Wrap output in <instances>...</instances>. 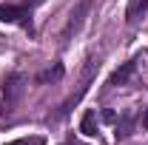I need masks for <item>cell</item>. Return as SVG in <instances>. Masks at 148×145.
<instances>
[{"mask_svg": "<svg viewBox=\"0 0 148 145\" xmlns=\"http://www.w3.org/2000/svg\"><path fill=\"white\" fill-rule=\"evenodd\" d=\"M23 94H26V77L20 71H12L6 77V83H3V100H0V114L3 117H9L12 111L17 108V103L23 100Z\"/></svg>", "mask_w": 148, "mask_h": 145, "instance_id": "1", "label": "cell"}, {"mask_svg": "<svg viewBox=\"0 0 148 145\" xmlns=\"http://www.w3.org/2000/svg\"><path fill=\"white\" fill-rule=\"evenodd\" d=\"M97 66H100L97 60H88V66H86V71H83V80H80V88H77L71 97H69V100L63 103V108H60V117H66V114H69V111H71L74 105L80 103V97H83V94L88 91V85H91V77H94V68H97Z\"/></svg>", "mask_w": 148, "mask_h": 145, "instance_id": "2", "label": "cell"}, {"mask_svg": "<svg viewBox=\"0 0 148 145\" xmlns=\"http://www.w3.org/2000/svg\"><path fill=\"white\" fill-rule=\"evenodd\" d=\"M0 23H20L23 29H32V14L29 9H20L12 3H0Z\"/></svg>", "mask_w": 148, "mask_h": 145, "instance_id": "3", "label": "cell"}, {"mask_svg": "<svg viewBox=\"0 0 148 145\" xmlns=\"http://www.w3.org/2000/svg\"><path fill=\"white\" fill-rule=\"evenodd\" d=\"M88 9H91V3H88V0H80V3L71 9V14H69V23H66V29H63V40H69L71 34H77V31H80V26H83V17L88 14Z\"/></svg>", "mask_w": 148, "mask_h": 145, "instance_id": "4", "label": "cell"}, {"mask_svg": "<svg viewBox=\"0 0 148 145\" xmlns=\"http://www.w3.org/2000/svg\"><path fill=\"white\" fill-rule=\"evenodd\" d=\"M137 71V60H131V63H125L123 68H117V71L111 74V80H108V85H123L125 80H128L131 74Z\"/></svg>", "mask_w": 148, "mask_h": 145, "instance_id": "5", "label": "cell"}, {"mask_svg": "<svg viewBox=\"0 0 148 145\" xmlns=\"http://www.w3.org/2000/svg\"><path fill=\"white\" fill-rule=\"evenodd\" d=\"M80 131H83L86 137H94V134H97V114H94V111H86V114H83Z\"/></svg>", "mask_w": 148, "mask_h": 145, "instance_id": "6", "label": "cell"}, {"mask_svg": "<svg viewBox=\"0 0 148 145\" xmlns=\"http://www.w3.org/2000/svg\"><path fill=\"white\" fill-rule=\"evenodd\" d=\"M148 9V0H131L128 6V23H134V20L140 17V12H145Z\"/></svg>", "mask_w": 148, "mask_h": 145, "instance_id": "7", "label": "cell"}, {"mask_svg": "<svg viewBox=\"0 0 148 145\" xmlns=\"http://www.w3.org/2000/svg\"><path fill=\"white\" fill-rule=\"evenodd\" d=\"M60 77H63V66L54 63V68H46V71L37 77V83H49V80H60Z\"/></svg>", "mask_w": 148, "mask_h": 145, "instance_id": "8", "label": "cell"}, {"mask_svg": "<svg viewBox=\"0 0 148 145\" xmlns=\"http://www.w3.org/2000/svg\"><path fill=\"white\" fill-rule=\"evenodd\" d=\"M131 134V117H123V122L117 125V137H128Z\"/></svg>", "mask_w": 148, "mask_h": 145, "instance_id": "9", "label": "cell"}, {"mask_svg": "<svg viewBox=\"0 0 148 145\" xmlns=\"http://www.w3.org/2000/svg\"><path fill=\"white\" fill-rule=\"evenodd\" d=\"M6 145H43V140H12Z\"/></svg>", "mask_w": 148, "mask_h": 145, "instance_id": "10", "label": "cell"}, {"mask_svg": "<svg viewBox=\"0 0 148 145\" xmlns=\"http://www.w3.org/2000/svg\"><path fill=\"white\" fill-rule=\"evenodd\" d=\"M143 128H148V108H145V114H143Z\"/></svg>", "mask_w": 148, "mask_h": 145, "instance_id": "11", "label": "cell"}, {"mask_svg": "<svg viewBox=\"0 0 148 145\" xmlns=\"http://www.w3.org/2000/svg\"><path fill=\"white\" fill-rule=\"evenodd\" d=\"M26 3H32V6H40V3H43V0H26Z\"/></svg>", "mask_w": 148, "mask_h": 145, "instance_id": "12", "label": "cell"}]
</instances>
